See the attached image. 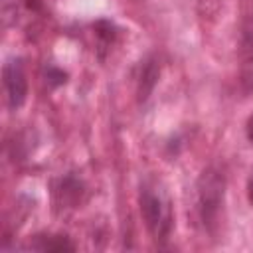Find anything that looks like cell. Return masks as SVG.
Returning a JSON list of instances; mask_svg holds the SVG:
<instances>
[{
	"label": "cell",
	"instance_id": "1",
	"mask_svg": "<svg viewBox=\"0 0 253 253\" xmlns=\"http://www.w3.org/2000/svg\"><path fill=\"white\" fill-rule=\"evenodd\" d=\"M223 198H225V174L219 166L211 164L200 174L196 186V210L206 231H213L217 227L219 211L223 208Z\"/></svg>",
	"mask_w": 253,
	"mask_h": 253
},
{
	"label": "cell",
	"instance_id": "2",
	"mask_svg": "<svg viewBox=\"0 0 253 253\" xmlns=\"http://www.w3.org/2000/svg\"><path fill=\"white\" fill-rule=\"evenodd\" d=\"M138 202H140V213L152 237L156 241L168 239L172 231V211H170V204L164 198V194L156 190L154 186L146 184L140 188Z\"/></svg>",
	"mask_w": 253,
	"mask_h": 253
},
{
	"label": "cell",
	"instance_id": "3",
	"mask_svg": "<svg viewBox=\"0 0 253 253\" xmlns=\"http://www.w3.org/2000/svg\"><path fill=\"white\" fill-rule=\"evenodd\" d=\"M239 87L243 95L253 93V14L241 22L239 34Z\"/></svg>",
	"mask_w": 253,
	"mask_h": 253
},
{
	"label": "cell",
	"instance_id": "4",
	"mask_svg": "<svg viewBox=\"0 0 253 253\" xmlns=\"http://www.w3.org/2000/svg\"><path fill=\"white\" fill-rule=\"evenodd\" d=\"M4 89L10 109H20L28 97V81L20 59H10L4 65Z\"/></svg>",
	"mask_w": 253,
	"mask_h": 253
},
{
	"label": "cell",
	"instance_id": "5",
	"mask_svg": "<svg viewBox=\"0 0 253 253\" xmlns=\"http://www.w3.org/2000/svg\"><path fill=\"white\" fill-rule=\"evenodd\" d=\"M158 77H160V65L156 57H146L144 61H140L136 75V97L140 103H144L150 97V93L158 83Z\"/></svg>",
	"mask_w": 253,
	"mask_h": 253
},
{
	"label": "cell",
	"instance_id": "6",
	"mask_svg": "<svg viewBox=\"0 0 253 253\" xmlns=\"http://www.w3.org/2000/svg\"><path fill=\"white\" fill-rule=\"evenodd\" d=\"M30 247L38 249V251H53V253L75 249V245L65 235H36V239L30 243Z\"/></svg>",
	"mask_w": 253,
	"mask_h": 253
},
{
	"label": "cell",
	"instance_id": "7",
	"mask_svg": "<svg viewBox=\"0 0 253 253\" xmlns=\"http://www.w3.org/2000/svg\"><path fill=\"white\" fill-rule=\"evenodd\" d=\"M63 198V202H77L79 194H81V184L75 178H65L61 180V188L57 190Z\"/></svg>",
	"mask_w": 253,
	"mask_h": 253
},
{
	"label": "cell",
	"instance_id": "8",
	"mask_svg": "<svg viewBox=\"0 0 253 253\" xmlns=\"http://www.w3.org/2000/svg\"><path fill=\"white\" fill-rule=\"evenodd\" d=\"M245 134H247L249 142H253V115L247 119V125H245Z\"/></svg>",
	"mask_w": 253,
	"mask_h": 253
},
{
	"label": "cell",
	"instance_id": "9",
	"mask_svg": "<svg viewBox=\"0 0 253 253\" xmlns=\"http://www.w3.org/2000/svg\"><path fill=\"white\" fill-rule=\"evenodd\" d=\"M247 200H249V204L253 206V174H251V178H249V182H247Z\"/></svg>",
	"mask_w": 253,
	"mask_h": 253
}]
</instances>
